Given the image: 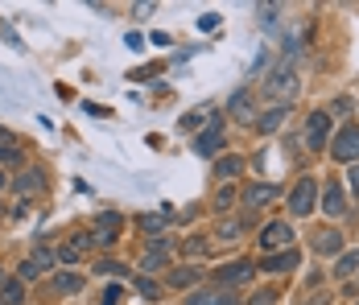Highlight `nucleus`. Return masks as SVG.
I'll return each mask as SVG.
<instances>
[{
  "label": "nucleus",
  "mask_w": 359,
  "mask_h": 305,
  "mask_svg": "<svg viewBox=\"0 0 359 305\" xmlns=\"http://www.w3.org/2000/svg\"><path fill=\"white\" fill-rule=\"evenodd\" d=\"M34 190H41V173L25 170V173H21V194H34Z\"/></svg>",
  "instance_id": "obj_17"
},
{
  "label": "nucleus",
  "mask_w": 359,
  "mask_h": 305,
  "mask_svg": "<svg viewBox=\"0 0 359 305\" xmlns=\"http://www.w3.org/2000/svg\"><path fill=\"white\" fill-rule=\"evenodd\" d=\"M54 289H58V293H79V289H83V276H79V272H62V276L54 280Z\"/></svg>",
  "instance_id": "obj_14"
},
{
  "label": "nucleus",
  "mask_w": 359,
  "mask_h": 305,
  "mask_svg": "<svg viewBox=\"0 0 359 305\" xmlns=\"http://www.w3.org/2000/svg\"><path fill=\"white\" fill-rule=\"evenodd\" d=\"M41 269H50V252H41V256H34V260H25V269H21V276H37Z\"/></svg>",
  "instance_id": "obj_16"
},
{
  "label": "nucleus",
  "mask_w": 359,
  "mask_h": 305,
  "mask_svg": "<svg viewBox=\"0 0 359 305\" xmlns=\"http://www.w3.org/2000/svg\"><path fill=\"white\" fill-rule=\"evenodd\" d=\"M289 210H293V215H310V210H314V182H310V177L297 182V190L289 194Z\"/></svg>",
  "instance_id": "obj_4"
},
{
  "label": "nucleus",
  "mask_w": 359,
  "mask_h": 305,
  "mask_svg": "<svg viewBox=\"0 0 359 305\" xmlns=\"http://www.w3.org/2000/svg\"><path fill=\"white\" fill-rule=\"evenodd\" d=\"M141 227H144V231H161V227H165V219H161V215H144Z\"/></svg>",
  "instance_id": "obj_24"
},
{
  "label": "nucleus",
  "mask_w": 359,
  "mask_h": 305,
  "mask_svg": "<svg viewBox=\"0 0 359 305\" xmlns=\"http://www.w3.org/2000/svg\"><path fill=\"white\" fill-rule=\"evenodd\" d=\"M198 25H203V29H215V25H219V13H207V17H203Z\"/></svg>",
  "instance_id": "obj_27"
},
{
  "label": "nucleus",
  "mask_w": 359,
  "mask_h": 305,
  "mask_svg": "<svg viewBox=\"0 0 359 305\" xmlns=\"http://www.w3.org/2000/svg\"><path fill=\"white\" fill-rule=\"evenodd\" d=\"M281 116H285V107H277V111H269V116L260 120V133H273V128L281 124Z\"/></svg>",
  "instance_id": "obj_21"
},
{
  "label": "nucleus",
  "mask_w": 359,
  "mask_h": 305,
  "mask_svg": "<svg viewBox=\"0 0 359 305\" xmlns=\"http://www.w3.org/2000/svg\"><path fill=\"white\" fill-rule=\"evenodd\" d=\"M165 260H170V239H153L144 252V269H161Z\"/></svg>",
  "instance_id": "obj_8"
},
{
  "label": "nucleus",
  "mask_w": 359,
  "mask_h": 305,
  "mask_svg": "<svg viewBox=\"0 0 359 305\" xmlns=\"http://www.w3.org/2000/svg\"><path fill=\"white\" fill-rule=\"evenodd\" d=\"M71 248H74V252H83V248H91V236H74V239H71Z\"/></svg>",
  "instance_id": "obj_26"
},
{
  "label": "nucleus",
  "mask_w": 359,
  "mask_h": 305,
  "mask_svg": "<svg viewBox=\"0 0 359 305\" xmlns=\"http://www.w3.org/2000/svg\"><path fill=\"white\" fill-rule=\"evenodd\" d=\"M351 190H355V194H359V165H355V170H351Z\"/></svg>",
  "instance_id": "obj_30"
},
{
  "label": "nucleus",
  "mask_w": 359,
  "mask_h": 305,
  "mask_svg": "<svg viewBox=\"0 0 359 305\" xmlns=\"http://www.w3.org/2000/svg\"><path fill=\"white\" fill-rule=\"evenodd\" d=\"M293 79H297V67H293V50H289V54H285V62H281V67H277L273 74H269L264 91H269V95H289V91L297 87Z\"/></svg>",
  "instance_id": "obj_1"
},
{
  "label": "nucleus",
  "mask_w": 359,
  "mask_h": 305,
  "mask_svg": "<svg viewBox=\"0 0 359 305\" xmlns=\"http://www.w3.org/2000/svg\"><path fill=\"white\" fill-rule=\"evenodd\" d=\"M231 111H236V116H248L252 111V91H236V95H231Z\"/></svg>",
  "instance_id": "obj_15"
},
{
  "label": "nucleus",
  "mask_w": 359,
  "mask_h": 305,
  "mask_svg": "<svg viewBox=\"0 0 359 305\" xmlns=\"http://www.w3.org/2000/svg\"><path fill=\"white\" fill-rule=\"evenodd\" d=\"M252 264L248 260H236V264H223L219 269V280H227V285H240V280H252Z\"/></svg>",
  "instance_id": "obj_7"
},
{
  "label": "nucleus",
  "mask_w": 359,
  "mask_h": 305,
  "mask_svg": "<svg viewBox=\"0 0 359 305\" xmlns=\"http://www.w3.org/2000/svg\"><path fill=\"white\" fill-rule=\"evenodd\" d=\"M120 301V289H108V293H104V305H116Z\"/></svg>",
  "instance_id": "obj_29"
},
{
  "label": "nucleus",
  "mask_w": 359,
  "mask_h": 305,
  "mask_svg": "<svg viewBox=\"0 0 359 305\" xmlns=\"http://www.w3.org/2000/svg\"><path fill=\"white\" fill-rule=\"evenodd\" d=\"M289 243H293V231L285 223H273V227L260 231V248H289Z\"/></svg>",
  "instance_id": "obj_6"
},
{
  "label": "nucleus",
  "mask_w": 359,
  "mask_h": 305,
  "mask_svg": "<svg viewBox=\"0 0 359 305\" xmlns=\"http://www.w3.org/2000/svg\"><path fill=\"white\" fill-rule=\"evenodd\" d=\"M326 128H330V116H326V111H314L310 124H306V144H310V149H323L326 144Z\"/></svg>",
  "instance_id": "obj_5"
},
{
  "label": "nucleus",
  "mask_w": 359,
  "mask_h": 305,
  "mask_svg": "<svg viewBox=\"0 0 359 305\" xmlns=\"http://www.w3.org/2000/svg\"><path fill=\"white\" fill-rule=\"evenodd\" d=\"M194 276H198L194 269H178V272H170V285L174 289H186V285H194Z\"/></svg>",
  "instance_id": "obj_18"
},
{
  "label": "nucleus",
  "mask_w": 359,
  "mask_h": 305,
  "mask_svg": "<svg viewBox=\"0 0 359 305\" xmlns=\"http://www.w3.org/2000/svg\"><path fill=\"white\" fill-rule=\"evenodd\" d=\"M244 170V161L240 157H227V161H219V177H231V173Z\"/></svg>",
  "instance_id": "obj_20"
},
{
  "label": "nucleus",
  "mask_w": 359,
  "mask_h": 305,
  "mask_svg": "<svg viewBox=\"0 0 359 305\" xmlns=\"http://www.w3.org/2000/svg\"><path fill=\"white\" fill-rule=\"evenodd\" d=\"M297 248H289V252H281V256H269L264 260V272H289V269H297Z\"/></svg>",
  "instance_id": "obj_10"
},
{
  "label": "nucleus",
  "mask_w": 359,
  "mask_h": 305,
  "mask_svg": "<svg viewBox=\"0 0 359 305\" xmlns=\"http://www.w3.org/2000/svg\"><path fill=\"white\" fill-rule=\"evenodd\" d=\"M100 272H108V276H124V264H116V260H104Z\"/></svg>",
  "instance_id": "obj_25"
},
{
  "label": "nucleus",
  "mask_w": 359,
  "mask_h": 305,
  "mask_svg": "<svg viewBox=\"0 0 359 305\" xmlns=\"http://www.w3.org/2000/svg\"><path fill=\"white\" fill-rule=\"evenodd\" d=\"M248 305H273V293H256Z\"/></svg>",
  "instance_id": "obj_28"
},
{
  "label": "nucleus",
  "mask_w": 359,
  "mask_h": 305,
  "mask_svg": "<svg viewBox=\"0 0 359 305\" xmlns=\"http://www.w3.org/2000/svg\"><path fill=\"white\" fill-rule=\"evenodd\" d=\"M318 248H323L326 256H330V252H339V248H343V239H339L334 231H330V236H323V239H318Z\"/></svg>",
  "instance_id": "obj_23"
},
{
  "label": "nucleus",
  "mask_w": 359,
  "mask_h": 305,
  "mask_svg": "<svg viewBox=\"0 0 359 305\" xmlns=\"http://www.w3.org/2000/svg\"><path fill=\"white\" fill-rule=\"evenodd\" d=\"M95 236H100V243H116V236H120V215H100Z\"/></svg>",
  "instance_id": "obj_9"
},
{
  "label": "nucleus",
  "mask_w": 359,
  "mask_h": 305,
  "mask_svg": "<svg viewBox=\"0 0 359 305\" xmlns=\"http://www.w3.org/2000/svg\"><path fill=\"white\" fill-rule=\"evenodd\" d=\"M219 149H223V120H211V124H207V133H198V140H194V153H198V157H215Z\"/></svg>",
  "instance_id": "obj_2"
},
{
  "label": "nucleus",
  "mask_w": 359,
  "mask_h": 305,
  "mask_svg": "<svg viewBox=\"0 0 359 305\" xmlns=\"http://www.w3.org/2000/svg\"><path fill=\"white\" fill-rule=\"evenodd\" d=\"M355 269H359V252H351V256H343V260L334 264V272H339V276H351Z\"/></svg>",
  "instance_id": "obj_19"
},
{
  "label": "nucleus",
  "mask_w": 359,
  "mask_h": 305,
  "mask_svg": "<svg viewBox=\"0 0 359 305\" xmlns=\"http://www.w3.org/2000/svg\"><path fill=\"white\" fill-rule=\"evenodd\" d=\"M277 198V186H252L248 190V206H264Z\"/></svg>",
  "instance_id": "obj_13"
},
{
  "label": "nucleus",
  "mask_w": 359,
  "mask_h": 305,
  "mask_svg": "<svg viewBox=\"0 0 359 305\" xmlns=\"http://www.w3.org/2000/svg\"><path fill=\"white\" fill-rule=\"evenodd\" d=\"M0 186H4V173H0Z\"/></svg>",
  "instance_id": "obj_31"
},
{
  "label": "nucleus",
  "mask_w": 359,
  "mask_h": 305,
  "mask_svg": "<svg viewBox=\"0 0 359 305\" xmlns=\"http://www.w3.org/2000/svg\"><path fill=\"white\" fill-rule=\"evenodd\" d=\"M323 206H326V215H343V206H347L343 190H339V186H330V190L323 194Z\"/></svg>",
  "instance_id": "obj_12"
},
{
  "label": "nucleus",
  "mask_w": 359,
  "mask_h": 305,
  "mask_svg": "<svg viewBox=\"0 0 359 305\" xmlns=\"http://www.w3.org/2000/svg\"><path fill=\"white\" fill-rule=\"evenodd\" d=\"M330 153H334L339 161H359V128H343V133L334 136Z\"/></svg>",
  "instance_id": "obj_3"
},
{
  "label": "nucleus",
  "mask_w": 359,
  "mask_h": 305,
  "mask_svg": "<svg viewBox=\"0 0 359 305\" xmlns=\"http://www.w3.org/2000/svg\"><path fill=\"white\" fill-rule=\"evenodd\" d=\"M186 305H236L231 293H215V289H203V293H194Z\"/></svg>",
  "instance_id": "obj_11"
},
{
  "label": "nucleus",
  "mask_w": 359,
  "mask_h": 305,
  "mask_svg": "<svg viewBox=\"0 0 359 305\" xmlns=\"http://www.w3.org/2000/svg\"><path fill=\"white\" fill-rule=\"evenodd\" d=\"M4 301L21 305V280H8V285H4Z\"/></svg>",
  "instance_id": "obj_22"
}]
</instances>
